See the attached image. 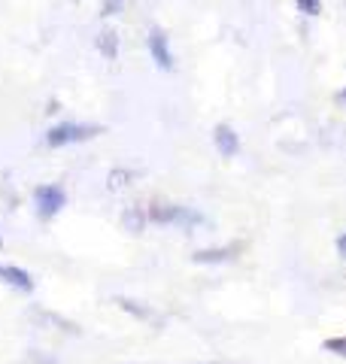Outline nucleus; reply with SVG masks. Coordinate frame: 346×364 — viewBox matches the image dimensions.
Segmentation results:
<instances>
[{
    "label": "nucleus",
    "mask_w": 346,
    "mask_h": 364,
    "mask_svg": "<svg viewBox=\"0 0 346 364\" xmlns=\"http://www.w3.org/2000/svg\"><path fill=\"white\" fill-rule=\"evenodd\" d=\"M98 49L107 55L110 61L115 58V55H119V40H115V33H112V31H103V33H100V37H98Z\"/></svg>",
    "instance_id": "7"
},
{
    "label": "nucleus",
    "mask_w": 346,
    "mask_h": 364,
    "mask_svg": "<svg viewBox=\"0 0 346 364\" xmlns=\"http://www.w3.org/2000/svg\"><path fill=\"white\" fill-rule=\"evenodd\" d=\"M149 219L161 222V225H186V228H192V225H201L204 215L189 210V207H152L149 210Z\"/></svg>",
    "instance_id": "3"
},
{
    "label": "nucleus",
    "mask_w": 346,
    "mask_h": 364,
    "mask_svg": "<svg viewBox=\"0 0 346 364\" xmlns=\"http://www.w3.org/2000/svg\"><path fill=\"white\" fill-rule=\"evenodd\" d=\"M0 273H4V267H0Z\"/></svg>",
    "instance_id": "16"
},
{
    "label": "nucleus",
    "mask_w": 346,
    "mask_h": 364,
    "mask_svg": "<svg viewBox=\"0 0 346 364\" xmlns=\"http://www.w3.org/2000/svg\"><path fill=\"white\" fill-rule=\"evenodd\" d=\"M33 203H37V215L40 219H55L64 210L67 195L61 186H37L33 188Z\"/></svg>",
    "instance_id": "2"
},
{
    "label": "nucleus",
    "mask_w": 346,
    "mask_h": 364,
    "mask_svg": "<svg viewBox=\"0 0 346 364\" xmlns=\"http://www.w3.org/2000/svg\"><path fill=\"white\" fill-rule=\"evenodd\" d=\"M337 249H340V258H346V234L337 237Z\"/></svg>",
    "instance_id": "13"
},
{
    "label": "nucleus",
    "mask_w": 346,
    "mask_h": 364,
    "mask_svg": "<svg viewBox=\"0 0 346 364\" xmlns=\"http://www.w3.org/2000/svg\"><path fill=\"white\" fill-rule=\"evenodd\" d=\"M0 246H4V237H0Z\"/></svg>",
    "instance_id": "15"
},
{
    "label": "nucleus",
    "mask_w": 346,
    "mask_h": 364,
    "mask_svg": "<svg viewBox=\"0 0 346 364\" xmlns=\"http://www.w3.org/2000/svg\"><path fill=\"white\" fill-rule=\"evenodd\" d=\"M6 282H13L16 289L21 291H31L33 289V279H31V273L28 270H21V267H4V273H0Z\"/></svg>",
    "instance_id": "6"
},
{
    "label": "nucleus",
    "mask_w": 346,
    "mask_h": 364,
    "mask_svg": "<svg viewBox=\"0 0 346 364\" xmlns=\"http://www.w3.org/2000/svg\"><path fill=\"white\" fill-rule=\"evenodd\" d=\"M298 9H301L304 16H319L322 4H319V0H298Z\"/></svg>",
    "instance_id": "9"
},
{
    "label": "nucleus",
    "mask_w": 346,
    "mask_h": 364,
    "mask_svg": "<svg viewBox=\"0 0 346 364\" xmlns=\"http://www.w3.org/2000/svg\"><path fill=\"white\" fill-rule=\"evenodd\" d=\"M213 140H216V149L222 158H234L237 149H240V140H237V134L228 128V124H219L216 134H213Z\"/></svg>",
    "instance_id": "5"
},
{
    "label": "nucleus",
    "mask_w": 346,
    "mask_h": 364,
    "mask_svg": "<svg viewBox=\"0 0 346 364\" xmlns=\"http://www.w3.org/2000/svg\"><path fill=\"white\" fill-rule=\"evenodd\" d=\"M149 52H152V61L161 67V70H173V55H170V46L167 37L161 28L149 31Z\"/></svg>",
    "instance_id": "4"
},
{
    "label": "nucleus",
    "mask_w": 346,
    "mask_h": 364,
    "mask_svg": "<svg viewBox=\"0 0 346 364\" xmlns=\"http://www.w3.org/2000/svg\"><path fill=\"white\" fill-rule=\"evenodd\" d=\"M231 252H234V249H206V252H194V261H198V264H210V261L231 258Z\"/></svg>",
    "instance_id": "8"
},
{
    "label": "nucleus",
    "mask_w": 346,
    "mask_h": 364,
    "mask_svg": "<svg viewBox=\"0 0 346 364\" xmlns=\"http://www.w3.org/2000/svg\"><path fill=\"white\" fill-rule=\"evenodd\" d=\"M100 134V124H76V122H61L49 128L46 134V143L55 146V149H61V146H70V143H83L88 136Z\"/></svg>",
    "instance_id": "1"
},
{
    "label": "nucleus",
    "mask_w": 346,
    "mask_h": 364,
    "mask_svg": "<svg viewBox=\"0 0 346 364\" xmlns=\"http://www.w3.org/2000/svg\"><path fill=\"white\" fill-rule=\"evenodd\" d=\"M125 222H128L134 231H140V228H143V215L140 213H128V215H125Z\"/></svg>",
    "instance_id": "12"
},
{
    "label": "nucleus",
    "mask_w": 346,
    "mask_h": 364,
    "mask_svg": "<svg viewBox=\"0 0 346 364\" xmlns=\"http://www.w3.org/2000/svg\"><path fill=\"white\" fill-rule=\"evenodd\" d=\"M322 346H325L328 352H337V355H343V358H346V337H337V340H325V343H322Z\"/></svg>",
    "instance_id": "10"
},
{
    "label": "nucleus",
    "mask_w": 346,
    "mask_h": 364,
    "mask_svg": "<svg viewBox=\"0 0 346 364\" xmlns=\"http://www.w3.org/2000/svg\"><path fill=\"white\" fill-rule=\"evenodd\" d=\"M337 100H340V104L346 107V91H340V95H337Z\"/></svg>",
    "instance_id": "14"
},
{
    "label": "nucleus",
    "mask_w": 346,
    "mask_h": 364,
    "mask_svg": "<svg viewBox=\"0 0 346 364\" xmlns=\"http://www.w3.org/2000/svg\"><path fill=\"white\" fill-rule=\"evenodd\" d=\"M122 6H125V0H103V16L122 13Z\"/></svg>",
    "instance_id": "11"
}]
</instances>
